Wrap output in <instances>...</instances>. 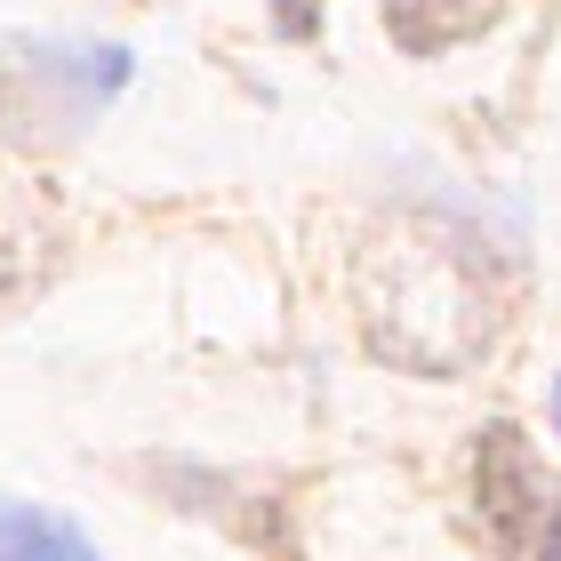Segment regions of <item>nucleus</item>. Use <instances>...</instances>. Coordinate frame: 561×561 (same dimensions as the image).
I'll use <instances>...</instances> for the list:
<instances>
[{
  "mask_svg": "<svg viewBox=\"0 0 561 561\" xmlns=\"http://www.w3.org/2000/svg\"><path fill=\"white\" fill-rule=\"evenodd\" d=\"M137 57L121 41H9L0 48V121L24 129V113L81 129L129 89Z\"/></svg>",
  "mask_w": 561,
  "mask_h": 561,
  "instance_id": "1",
  "label": "nucleus"
},
{
  "mask_svg": "<svg viewBox=\"0 0 561 561\" xmlns=\"http://www.w3.org/2000/svg\"><path fill=\"white\" fill-rule=\"evenodd\" d=\"M0 561H105L81 522H65L57 505L0 497Z\"/></svg>",
  "mask_w": 561,
  "mask_h": 561,
  "instance_id": "2",
  "label": "nucleus"
},
{
  "mask_svg": "<svg viewBox=\"0 0 561 561\" xmlns=\"http://www.w3.org/2000/svg\"><path fill=\"white\" fill-rule=\"evenodd\" d=\"M538 514H529V561H561V497H529Z\"/></svg>",
  "mask_w": 561,
  "mask_h": 561,
  "instance_id": "3",
  "label": "nucleus"
},
{
  "mask_svg": "<svg viewBox=\"0 0 561 561\" xmlns=\"http://www.w3.org/2000/svg\"><path fill=\"white\" fill-rule=\"evenodd\" d=\"M553 433H561V377H553Z\"/></svg>",
  "mask_w": 561,
  "mask_h": 561,
  "instance_id": "4",
  "label": "nucleus"
}]
</instances>
